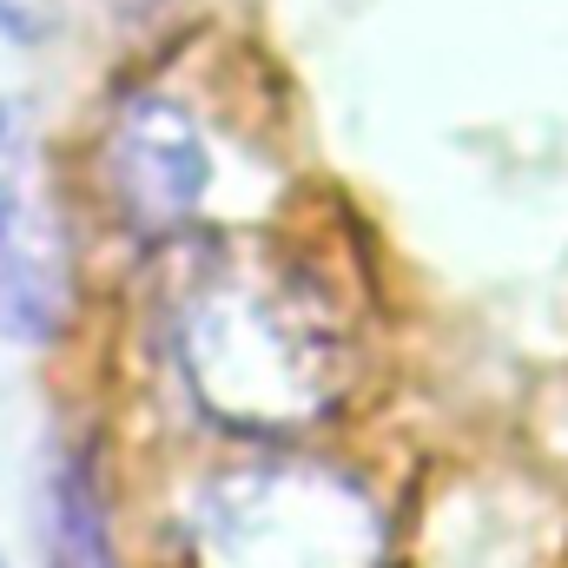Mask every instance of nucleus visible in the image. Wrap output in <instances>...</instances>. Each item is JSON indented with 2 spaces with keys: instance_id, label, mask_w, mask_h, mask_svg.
Wrapping results in <instances>:
<instances>
[{
  "instance_id": "f257e3e1",
  "label": "nucleus",
  "mask_w": 568,
  "mask_h": 568,
  "mask_svg": "<svg viewBox=\"0 0 568 568\" xmlns=\"http://www.w3.org/2000/svg\"><path fill=\"white\" fill-rule=\"evenodd\" d=\"M133 311L152 371L225 443H311L364 390V304L284 219L140 252Z\"/></svg>"
},
{
  "instance_id": "f03ea898",
  "label": "nucleus",
  "mask_w": 568,
  "mask_h": 568,
  "mask_svg": "<svg viewBox=\"0 0 568 568\" xmlns=\"http://www.w3.org/2000/svg\"><path fill=\"white\" fill-rule=\"evenodd\" d=\"M179 53L185 47L120 60L93 93L87 133L73 145V185L87 199V219L106 225L133 258L212 225H245L225 205L232 126L179 73Z\"/></svg>"
},
{
  "instance_id": "7ed1b4c3",
  "label": "nucleus",
  "mask_w": 568,
  "mask_h": 568,
  "mask_svg": "<svg viewBox=\"0 0 568 568\" xmlns=\"http://www.w3.org/2000/svg\"><path fill=\"white\" fill-rule=\"evenodd\" d=\"M172 542L185 568H384L390 516L311 443H239L179 496Z\"/></svg>"
},
{
  "instance_id": "20e7f679",
  "label": "nucleus",
  "mask_w": 568,
  "mask_h": 568,
  "mask_svg": "<svg viewBox=\"0 0 568 568\" xmlns=\"http://www.w3.org/2000/svg\"><path fill=\"white\" fill-rule=\"evenodd\" d=\"M87 199L27 93H0V344L60 351L87 317Z\"/></svg>"
},
{
  "instance_id": "39448f33",
  "label": "nucleus",
  "mask_w": 568,
  "mask_h": 568,
  "mask_svg": "<svg viewBox=\"0 0 568 568\" xmlns=\"http://www.w3.org/2000/svg\"><path fill=\"white\" fill-rule=\"evenodd\" d=\"M40 568H120L106 449L80 429L40 449Z\"/></svg>"
},
{
  "instance_id": "423d86ee",
  "label": "nucleus",
  "mask_w": 568,
  "mask_h": 568,
  "mask_svg": "<svg viewBox=\"0 0 568 568\" xmlns=\"http://www.w3.org/2000/svg\"><path fill=\"white\" fill-rule=\"evenodd\" d=\"M73 20V0H0V47L7 53H47Z\"/></svg>"
},
{
  "instance_id": "0eeeda50",
  "label": "nucleus",
  "mask_w": 568,
  "mask_h": 568,
  "mask_svg": "<svg viewBox=\"0 0 568 568\" xmlns=\"http://www.w3.org/2000/svg\"><path fill=\"white\" fill-rule=\"evenodd\" d=\"M0 568H7V556H0Z\"/></svg>"
}]
</instances>
